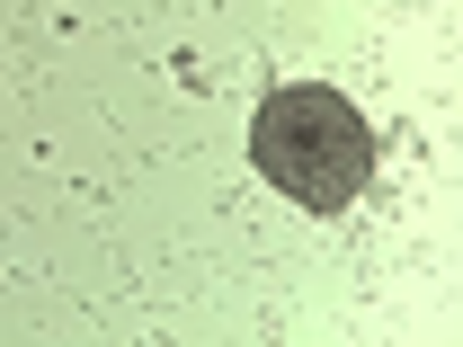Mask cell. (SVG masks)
Instances as JSON below:
<instances>
[{
	"label": "cell",
	"mask_w": 463,
	"mask_h": 347,
	"mask_svg": "<svg viewBox=\"0 0 463 347\" xmlns=\"http://www.w3.org/2000/svg\"><path fill=\"white\" fill-rule=\"evenodd\" d=\"M250 161L303 214H347L374 187V125L356 116V98L321 89V80H294V89H268L259 98Z\"/></svg>",
	"instance_id": "cell-1"
}]
</instances>
